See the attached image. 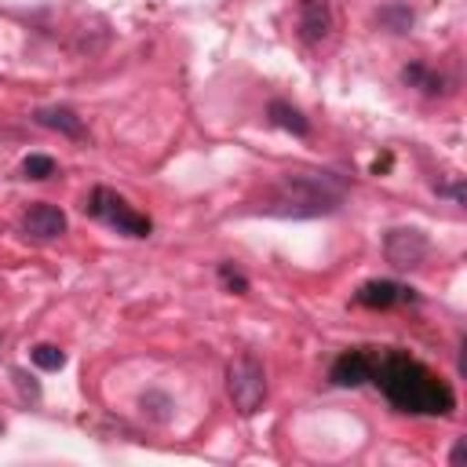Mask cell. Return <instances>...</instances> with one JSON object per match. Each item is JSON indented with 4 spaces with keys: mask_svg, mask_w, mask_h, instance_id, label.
<instances>
[{
    "mask_svg": "<svg viewBox=\"0 0 467 467\" xmlns=\"http://www.w3.org/2000/svg\"><path fill=\"white\" fill-rule=\"evenodd\" d=\"M401 84H405V88H416V91H423V95H431V99L449 95V80H445L438 69H431L427 62H409V66H401Z\"/></svg>",
    "mask_w": 467,
    "mask_h": 467,
    "instance_id": "11",
    "label": "cell"
},
{
    "mask_svg": "<svg viewBox=\"0 0 467 467\" xmlns=\"http://www.w3.org/2000/svg\"><path fill=\"white\" fill-rule=\"evenodd\" d=\"M463 460H467V438H460L456 449L449 452V463H463Z\"/></svg>",
    "mask_w": 467,
    "mask_h": 467,
    "instance_id": "19",
    "label": "cell"
},
{
    "mask_svg": "<svg viewBox=\"0 0 467 467\" xmlns=\"http://www.w3.org/2000/svg\"><path fill=\"white\" fill-rule=\"evenodd\" d=\"M66 230H69V219H66V212H62L58 204L36 201V204H29V208L22 212V234H26L29 241L47 244V241H58Z\"/></svg>",
    "mask_w": 467,
    "mask_h": 467,
    "instance_id": "6",
    "label": "cell"
},
{
    "mask_svg": "<svg viewBox=\"0 0 467 467\" xmlns=\"http://www.w3.org/2000/svg\"><path fill=\"white\" fill-rule=\"evenodd\" d=\"M33 120L47 131H58V135L73 139V142H80L88 135L84 117H77V109H69V106H40V109H33Z\"/></svg>",
    "mask_w": 467,
    "mask_h": 467,
    "instance_id": "10",
    "label": "cell"
},
{
    "mask_svg": "<svg viewBox=\"0 0 467 467\" xmlns=\"http://www.w3.org/2000/svg\"><path fill=\"white\" fill-rule=\"evenodd\" d=\"M266 120H270L274 128L296 135V139H306V135H310V120L303 117V109H296V106L285 102V99H274V102L266 106Z\"/></svg>",
    "mask_w": 467,
    "mask_h": 467,
    "instance_id": "12",
    "label": "cell"
},
{
    "mask_svg": "<svg viewBox=\"0 0 467 467\" xmlns=\"http://www.w3.org/2000/svg\"><path fill=\"white\" fill-rule=\"evenodd\" d=\"M347 201V182L332 171H285L263 197V215L281 219H317L339 212Z\"/></svg>",
    "mask_w": 467,
    "mask_h": 467,
    "instance_id": "2",
    "label": "cell"
},
{
    "mask_svg": "<svg viewBox=\"0 0 467 467\" xmlns=\"http://www.w3.org/2000/svg\"><path fill=\"white\" fill-rule=\"evenodd\" d=\"M139 412H142V420H146V423L168 427V423H171V416H175V401H171V394H168V390L150 387V390H142V394H139Z\"/></svg>",
    "mask_w": 467,
    "mask_h": 467,
    "instance_id": "13",
    "label": "cell"
},
{
    "mask_svg": "<svg viewBox=\"0 0 467 467\" xmlns=\"http://www.w3.org/2000/svg\"><path fill=\"white\" fill-rule=\"evenodd\" d=\"M11 376H15V387H18L22 401L36 405V401H40V383H36V376H29L26 368H11Z\"/></svg>",
    "mask_w": 467,
    "mask_h": 467,
    "instance_id": "18",
    "label": "cell"
},
{
    "mask_svg": "<svg viewBox=\"0 0 467 467\" xmlns=\"http://www.w3.org/2000/svg\"><path fill=\"white\" fill-rule=\"evenodd\" d=\"M84 212H88L91 219L106 223L109 230L124 234V237H150V230H153L150 215L135 212V208H131L120 193H113L109 186H95V190L88 193V201H84Z\"/></svg>",
    "mask_w": 467,
    "mask_h": 467,
    "instance_id": "3",
    "label": "cell"
},
{
    "mask_svg": "<svg viewBox=\"0 0 467 467\" xmlns=\"http://www.w3.org/2000/svg\"><path fill=\"white\" fill-rule=\"evenodd\" d=\"M219 281H223V288H226V292H237V296H244V292H248V277H244L234 263H219Z\"/></svg>",
    "mask_w": 467,
    "mask_h": 467,
    "instance_id": "17",
    "label": "cell"
},
{
    "mask_svg": "<svg viewBox=\"0 0 467 467\" xmlns=\"http://www.w3.org/2000/svg\"><path fill=\"white\" fill-rule=\"evenodd\" d=\"M354 299L368 310H390V306H401V303H416L420 296H416V288L398 285V281H365L354 292Z\"/></svg>",
    "mask_w": 467,
    "mask_h": 467,
    "instance_id": "7",
    "label": "cell"
},
{
    "mask_svg": "<svg viewBox=\"0 0 467 467\" xmlns=\"http://www.w3.org/2000/svg\"><path fill=\"white\" fill-rule=\"evenodd\" d=\"M226 394H230V401L241 416L259 412V405L266 401V368H263V361L252 358V354L234 358L230 368H226Z\"/></svg>",
    "mask_w": 467,
    "mask_h": 467,
    "instance_id": "4",
    "label": "cell"
},
{
    "mask_svg": "<svg viewBox=\"0 0 467 467\" xmlns=\"http://www.w3.org/2000/svg\"><path fill=\"white\" fill-rule=\"evenodd\" d=\"M332 33V7L328 0H299V40L321 44Z\"/></svg>",
    "mask_w": 467,
    "mask_h": 467,
    "instance_id": "9",
    "label": "cell"
},
{
    "mask_svg": "<svg viewBox=\"0 0 467 467\" xmlns=\"http://www.w3.org/2000/svg\"><path fill=\"white\" fill-rule=\"evenodd\" d=\"M427 255H431V241H427L423 230H416V226H394V230H387V237H383V259L394 270H416V266L427 263Z\"/></svg>",
    "mask_w": 467,
    "mask_h": 467,
    "instance_id": "5",
    "label": "cell"
},
{
    "mask_svg": "<svg viewBox=\"0 0 467 467\" xmlns=\"http://www.w3.org/2000/svg\"><path fill=\"white\" fill-rule=\"evenodd\" d=\"M387 401L398 412H412V416H449L456 409V398L449 390V383H441L427 365H420L416 358L401 354V350H372V376H368Z\"/></svg>",
    "mask_w": 467,
    "mask_h": 467,
    "instance_id": "1",
    "label": "cell"
},
{
    "mask_svg": "<svg viewBox=\"0 0 467 467\" xmlns=\"http://www.w3.org/2000/svg\"><path fill=\"white\" fill-rule=\"evenodd\" d=\"M368 376H372V350H347L332 361V372H328L336 387H361L368 383Z\"/></svg>",
    "mask_w": 467,
    "mask_h": 467,
    "instance_id": "8",
    "label": "cell"
},
{
    "mask_svg": "<svg viewBox=\"0 0 467 467\" xmlns=\"http://www.w3.org/2000/svg\"><path fill=\"white\" fill-rule=\"evenodd\" d=\"M33 365L44 368V372H58L66 365V350L55 347V343H36L33 347Z\"/></svg>",
    "mask_w": 467,
    "mask_h": 467,
    "instance_id": "16",
    "label": "cell"
},
{
    "mask_svg": "<svg viewBox=\"0 0 467 467\" xmlns=\"http://www.w3.org/2000/svg\"><path fill=\"white\" fill-rule=\"evenodd\" d=\"M379 26H387L390 33H409V26H412V7L401 4V0L383 4V7H379Z\"/></svg>",
    "mask_w": 467,
    "mask_h": 467,
    "instance_id": "14",
    "label": "cell"
},
{
    "mask_svg": "<svg viewBox=\"0 0 467 467\" xmlns=\"http://www.w3.org/2000/svg\"><path fill=\"white\" fill-rule=\"evenodd\" d=\"M55 171H58V164H55V157H47V153H29V157L22 161V175L33 179V182L51 179Z\"/></svg>",
    "mask_w": 467,
    "mask_h": 467,
    "instance_id": "15",
    "label": "cell"
}]
</instances>
